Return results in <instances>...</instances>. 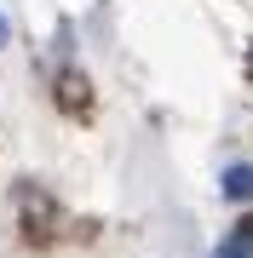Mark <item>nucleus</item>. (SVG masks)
<instances>
[{"label": "nucleus", "mask_w": 253, "mask_h": 258, "mask_svg": "<svg viewBox=\"0 0 253 258\" xmlns=\"http://www.w3.org/2000/svg\"><path fill=\"white\" fill-rule=\"evenodd\" d=\"M225 195H230V201H247V195H253V166H247V161L225 172Z\"/></svg>", "instance_id": "obj_1"}, {"label": "nucleus", "mask_w": 253, "mask_h": 258, "mask_svg": "<svg viewBox=\"0 0 253 258\" xmlns=\"http://www.w3.org/2000/svg\"><path fill=\"white\" fill-rule=\"evenodd\" d=\"M213 258H253V224H247V230H236V235H230Z\"/></svg>", "instance_id": "obj_2"}, {"label": "nucleus", "mask_w": 253, "mask_h": 258, "mask_svg": "<svg viewBox=\"0 0 253 258\" xmlns=\"http://www.w3.org/2000/svg\"><path fill=\"white\" fill-rule=\"evenodd\" d=\"M6 40H12V23H6V18H0V46H6Z\"/></svg>", "instance_id": "obj_3"}]
</instances>
